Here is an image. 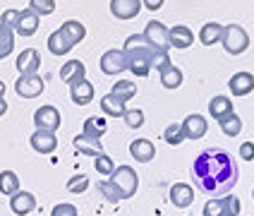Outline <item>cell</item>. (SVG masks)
<instances>
[{
	"label": "cell",
	"instance_id": "obj_1",
	"mask_svg": "<svg viewBox=\"0 0 254 216\" xmlns=\"http://www.w3.org/2000/svg\"><path fill=\"white\" fill-rule=\"evenodd\" d=\"M240 168L230 151L221 146H209L199 151L197 158L192 161V180L199 192L206 197H223L233 187L238 185Z\"/></svg>",
	"mask_w": 254,
	"mask_h": 216
},
{
	"label": "cell",
	"instance_id": "obj_2",
	"mask_svg": "<svg viewBox=\"0 0 254 216\" xmlns=\"http://www.w3.org/2000/svg\"><path fill=\"white\" fill-rule=\"evenodd\" d=\"M123 53L127 58V70L132 72L134 77H146L151 72V56L154 48L144 41V34H132L127 36Z\"/></svg>",
	"mask_w": 254,
	"mask_h": 216
},
{
	"label": "cell",
	"instance_id": "obj_3",
	"mask_svg": "<svg viewBox=\"0 0 254 216\" xmlns=\"http://www.w3.org/2000/svg\"><path fill=\"white\" fill-rule=\"evenodd\" d=\"M221 43H223L226 53H230V56H242V53L250 48V34H247L240 24H228V27H223Z\"/></svg>",
	"mask_w": 254,
	"mask_h": 216
},
{
	"label": "cell",
	"instance_id": "obj_4",
	"mask_svg": "<svg viewBox=\"0 0 254 216\" xmlns=\"http://www.w3.org/2000/svg\"><path fill=\"white\" fill-rule=\"evenodd\" d=\"M111 183L120 190L123 200H129V197H134V192L139 187V178H137V173H134L132 166H118L113 171V175H111Z\"/></svg>",
	"mask_w": 254,
	"mask_h": 216
},
{
	"label": "cell",
	"instance_id": "obj_5",
	"mask_svg": "<svg viewBox=\"0 0 254 216\" xmlns=\"http://www.w3.org/2000/svg\"><path fill=\"white\" fill-rule=\"evenodd\" d=\"M144 41L149 43L154 51H168V29L166 24H161L158 19H151L146 22V29H144Z\"/></svg>",
	"mask_w": 254,
	"mask_h": 216
},
{
	"label": "cell",
	"instance_id": "obj_6",
	"mask_svg": "<svg viewBox=\"0 0 254 216\" xmlns=\"http://www.w3.org/2000/svg\"><path fill=\"white\" fill-rule=\"evenodd\" d=\"M43 77L39 74H19V79L14 82V91L22 96V99H36L43 94Z\"/></svg>",
	"mask_w": 254,
	"mask_h": 216
},
{
	"label": "cell",
	"instance_id": "obj_7",
	"mask_svg": "<svg viewBox=\"0 0 254 216\" xmlns=\"http://www.w3.org/2000/svg\"><path fill=\"white\" fill-rule=\"evenodd\" d=\"M60 123H63V118H60V111H58L56 106H41V108H36V113H34V125H36V130L56 132V130L60 128Z\"/></svg>",
	"mask_w": 254,
	"mask_h": 216
},
{
	"label": "cell",
	"instance_id": "obj_8",
	"mask_svg": "<svg viewBox=\"0 0 254 216\" xmlns=\"http://www.w3.org/2000/svg\"><path fill=\"white\" fill-rule=\"evenodd\" d=\"M101 72L103 74H120V72L127 70V58L120 48H111L101 56Z\"/></svg>",
	"mask_w": 254,
	"mask_h": 216
},
{
	"label": "cell",
	"instance_id": "obj_9",
	"mask_svg": "<svg viewBox=\"0 0 254 216\" xmlns=\"http://www.w3.org/2000/svg\"><path fill=\"white\" fill-rule=\"evenodd\" d=\"M17 70L19 74H36L41 68V53L36 48H24L19 56H17Z\"/></svg>",
	"mask_w": 254,
	"mask_h": 216
},
{
	"label": "cell",
	"instance_id": "obj_10",
	"mask_svg": "<svg viewBox=\"0 0 254 216\" xmlns=\"http://www.w3.org/2000/svg\"><path fill=\"white\" fill-rule=\"evenodd\" d=\"M31 149L39 151V154H53L58 149V137L56 132H48V130H36L31 135Z\"/></svg>",
	"mask_w": 254,
	"mask_h": 216
},
{
	"label": "cell",
	"instance_id": "obj_11",
	"mask_svg": "<svg viewBox=\"0 0 254 216\" xmlns=\"http://www.w3.org/2000/svg\"><path fill=\"white\" fill-rule=\"evenodd\" d=\"M168 43L170 48H178V51H185L194 43V31L185 24H175L173 29H168Z\"/></svg>",
	"mask_w": 254,
	"mask_h": 216
},
{
	"label": "cell",
	"instance_id": "obj_12",
	"mask_svg": "<svg viewBox=\"0 0 254 216\" xmlns=\"http://www.w3.org/2000/svg\"><path fill=\"white\" fill-rule=\"evenodd\" d=\"M183 130H185V137L187 140H201L206 135V130H209V123H206L204 115L192 113L183 120Z\"/></svg>",
	"mask_w": 254,
	"mask_h": 216
},
{
	"label": "cell",
	"instance_id": "obj_13",
	"mask_svg": "<svg viewBox=\"0 0 254 216\" xmlns=\"http://www.w3.org/2000/svg\"><path fill=\"white\" fill-rule=\"evenodd\" d=\"M10 209H12V214H17V216L31 214V212L36 209V197H34L31 192L19 190V192H14L12 197H10Z\"/></svg>",
	"mask_w": 254,
	"mask_h": 216
},
{
	"label": "cell",
	"instance_id": "obj_14",
	"mask_svg": "<svg viewBox=\"0 0 254 216\" xmlns=\"http://www.w3.org/2000/svg\"><path fill=\"white\" fill-rule=\"evenodd\" d=\"M228 86H230V94L233 96H247V94L254 91V74L252 72H235L230 77Z\"/></svg>",
	"mask_w": 254,
	"mask_h": 216
},
{
	"label": "cell",
	"instance_id": "obj_15",
	"mask_svg": "<svg viewBox=\"0 0 254 216\" xmlns=\"http://www.w3.org/2000/svg\"><path fill=\"white\" fill-rule=\"evenodd\" d=\"M39 31V14L31 12V10H19V17H17V24H14V34L19 36H34Z\"/></svg>",
	"mask_w": 254,
	"mask_h": 216
},
{
	"label": "cell",
	"instance_id": "obj_16",
	"mask_svg": "<svg viewBox=\"0 0 254 216\" xmlns=\"http://www.w3.org/2000/svg\"><path fill=\"white\" fill-rule=\"evenodd\" d=\"M170 202H173V207H178V209H187V207L194 202V190H192V185L175 183V185L170 187Z\"/></svg>",
	"mask_w": 254,
	"mask_h": 216
},
{
	"label": "cell",
	"instance_id": "obj_17",
	"mask_svg": "<svg viewBox=\"0 0 254 216\" xmlns=\"http://www.w3.org/2000/svg\"><path fill=\"white\" fill-rule=\"evenodd\" d=\"M70 96L77 106H86V103L94 101V84L84 77V79H79V82L70 84Z\"/></svg>",
	"mask_w": 254,
	"mask_h": 216
},
{
	"label": "cell",
	"instance_id": "obj_18",
	"mask_svg": "<svg viewBox=\"0 0 254 216\" xmlns=\"http://www.w3.org/2000/svg\"><path fill=\"white\" fill-rule=\"evenodd\" d=\"M129 154H132L134 161H139V163H149V161L156 156V146L151 140H132Z\"/></svg>",
	"mask_w": 254,
	"mask_h": 216
},
{
	"label": "cell",
	"instance_id": "obj_19",
	"mask_svg": "<svg viewBox=\"0 0 254 216\" xmlns=\"http://www.w3.org/2000/svg\"><path fill=\"white\" fill-rule=\"evenodd\" d=\"M139 0H111V12L115 19H132L139 14Z\"/></svg>",
	"mask_w": 254,
	"mask_h": 216
},
{
	"label": "cell",
	"instance_id": "obj_20",
	"mask_svg": "<svg viewBox=\"0 0 254 216\" xmlns=\"http://www.w3.org/2000/svg\"><path fill=\"white\" fill-rule=\"evenodd\" d=\"M84 74H86V68L82 60H70V63H65V65L60 68V79H63L65 84H74V82L84 79Z\"/></svg>",
	"mask_w": 254,
	"mask_h": 216
},
{
	"label": "cell",
	"instance_id": "obj_21",
	"mask_svg": "<svg viewBox=\"0 0 254 216\" xmlns=\"http://www.w3.org/2000/svg\"><path fill=\"white\" fill-rule=\"evenodd\" d=\"M125 103L127 101H123L115 94H106V96H101V111L106 115H111V118H123L127 111Z\"/></svg>",
	"mask_w": 254,
	"mask_h": 216
},
{
	"label": "cell",
	"instance_id": "obj_22",
	"mask_svg": "<svg viewBox=\"0 0 254 216\" xmlns=\"http://www.w3.org/2000/svg\"><path fill=\"white\" fill-rule=\"evenodd\" d=\"M60 31H63V36L70 41V46L74 48L77 43L82 41L86 36V29L82 22H77V19H67V22H63V27H60Z\"/></svg>",
	"mask_w": 254,
	"mask_h": 216
},
{
	"label": "cell",
	"instance_id": "obj_23",
	"mask_svg": "<svg viewBox=\"0 0 254 216\" xmlns=\"http://www.w3.org/2000/svg\"><path fill=\"white\" fill-rule=\"evenodd\" d=\"M74 149L79 151V154H86V156H99L103 154V149H101V140H91V137H86V135H77L74 140Z\"/></svg>",
	"mask_w": 254,
	"mask_h": 216
},
{
	"label": "cell",
	"instance_id": "obj_24",
	"mask_svg": "<svg viewBox=\"0 0 254 216\" xmlns=\"http://www.w3.org/2000/svg\"><path fill=\"white\" fill-rule=\"evenodd\" d=\"M221 36H223V24H218V22H206L204 27L199 29V41H201V46L221 43Z\"/></svg>",
	"mask_w": 254,
	"mask_h": 216
},
{
	"label": "cell",
	"instance_id": "obj_25",
	"mask_svg": "<svg viewBox=\"0 0 254 216\" xmlns=\"http://www.w3.org/2000/svg\"><path fill=\"white\" fill-rule=\"evenodd\" d=\"M209 113H211L213 120H223L226 115L235 113V111H233V101L228 99V96H213V99L209 101Z\"/></svg>",
	"mask_w": 254,
	"mask_h": 216
},
{
	"label": "cell",
	"instance_id": "obj_26",
	"mask_svg": "<svg viewBox=\"0 0 254 216\" xmlns=\"http://www.w3.org/2000/svg\"><path fill=\"white\" fill-rule=\"evenodd\" d=\"M106 130H108V123H106L103 118H99V115H91V118H86L84 120L82 135L91 137V140H101V137L106 135Z\"/></svg>",
	"mask_w": 254,
	"mask_h": 216
},
{
	"label": "cell",
	"instance_id": "obj_27",
	"mask_svg": "<svg viewBox=\"0 0 254 216\" xmlns=\"http://www.w3.org/2000/svg\"><path fill=\"white\" fill-rule=\"evenodd\" d=\"M46 43H48V51H51L53 56H67V53L72 51L70 41L63 36V31H60V29H56V31L48 36V41Z\"/></svg>",
	"mask_w": 254,
	"mask_h": 216
},
{
	"label": "cell",
	"instance_id": "obj_28",
	"mask_svg": "<svg viewBox=\"0 0 254 216\" xmlns=\"http://www.w3.org/2000/svg\"><path fill=\"white\" fill-rule=\"evenodd\" d=\"M158 74H161V84L166 86V89H178V86L183 84V70L175 68V65H168L166 70H161Z\"/></svg>",
	"mask_w": 254,
	"mask_h": 216
},
{
	"label": "cell",
	"instance_id": "obj_29",
	"mask_svg": "<svg viewBox=\"0 0 254 216\" xmlns=\"http://www.w3.org/2000/svg\"><path fill=\"white\" fill-rule=\"evenodd\" d=\"M0 192L12 197L14 192H19V178L14 171H2L0 173Z\"/></svg>",
	"mask_w": 254,
	"mask_h": 216
},
{
	"label": "cell",
	"instance_id": "obj_30",
	"mask_svg": "<svg viewBox=\"0 0 254 216\" xmlns=\"http://www.w3.org/2000/svg\"><path fill=\"white\" fill-rule=\"evenodd\" d=\"M218 125H221V130H223V135L226 137H238L242 132V120L238 113H230L226 115L223 120H218Z\"/></svg>",
	"mask_w": 254,
	"mask_h": 216
},
{
	"label": "cell",
	"instance_id": "obj_31",
	"mask_svg": "<svg viewBox=\"0 0 254 216\" xmlns=\"http://www.w3.org/2000/svg\"><path fill=\"white\" fill-rule=\"evenodd\" d=\"M12 48H14V29L0 24V60H5L10 56Z\"/></svg>",
	"mask_w": 254,
	"mask_h": 216
},
{
	"label": "cell",
	"instance_id": "obj_32",
	"mask_svg": "<svg viewBox=\"0 0 254 216\" xmlns=\"http://www.w3.org/2000/svg\"><path fill=\"white\" fill-rule=\"evenodd\" d=\"M111 94L120 96L123 101H129V99H134V94H137V84H134V82H129V79H120V82H113V89H111Z\"/></svg>",
	"mask_w": 254,
	"mask_h": 216
},
{
	"label": "cell",
	"instance_id": "obj_33",
	"mask_svg": "<svg viewBox=\"0 0 254 216\" xmlns=\"http://www.w3.org/2000/svg\"><path fill=\"white\" fill-rule=\"evenodd\" d=\"M163 140L170 144V146H178V144H183L187 137H185V130H183V123L178 125V123H170L166 132H163Z\"/></svg>",
	"mask_w": 254,
	"mask_h": 216
},
{
	"label": "cell",
	"instance_id": "obj_34",
	"mask_svg": "<svg viewBox=\"0 0 254 216\" xmlns=\"http://www.w3.org/2000/svg\"><path fill=\"white\" fill-rule=\"evenodd\" d=\"M94 168H96V173L106 175V178H111L113 171H115V163H113V158L103 151V154H99V156H94Z\"/></svg>",
	"mask_w": 254,
	"mask_h": 216
},
{
	"label": "cell",
	"instance_id": "obj_35",
	"mask_svg": "<svg viewBox=\"0 0 254 216\" xmlns=\"http://www.w3.org/2000/svg\"><path fill=\"white\" fill-rule=\"evenodd\" d=\"M201 216H228L226 214V200H223V197H211V200L204 204Z\"/></svg>",
	"mask_w": 254,
	"mask_h": 216
},
{
	"label": "cell",
	"instance_id": "obj_36",
	"mask_svg": "<svg viewBox=\"0 0 254 216\" xmlns=\"http://www.w3.org/2000/svg\"><path fill=\"white\" fill-rule=\"evenodd\" d=\"M29 10L39 17H48L56 12V0H29Z\"/></svg>",
	"mask_w": 254,
	"mask_h": 216
},
{
	"label": "cell",
	"instance_id": "obj_37",
	"mask_svg": "<svg viewBox=\"0 0 254 216\" xmlns=\"http://www.w3.org/2000/svg\"><path fill=\"white\" fill-rule=\"evenodd\" d=\"M99 192L106 197V200L111 202V204H115V202H120L123 200V195H120V190L111 183V180H101L99 183Z\"/></svg>",
	"mask_w": 254,
	"mask_h": 216
},
{
	"label": "cell",
	"instance_id": "obj_38",
	"mask_svg": "<svg viewBox=\"0 0 254 216\" xmlns=\"http://www.w3.org/2000/svg\"><path fill=\"white\" fill-rule=\"evenodd\" d=\"M123 120H125L127 128L137 130V128H141V125H144V113H141L139 108H127L125 115H123Z\"/></svg>",
	"mask_w": 254,
	"mask_h": 216
},
{
	"label": "cell",
	"instance_id": "obj_39",
	"mask_svg": "<svg viewBox=\"0 0 254 216\" xmlns=\"http://www.w3.org/2000/svg\"><path fill=\"white\" fill-rule=\"evenodd\" d=\"M86 187H89V178H86L84 173H82V175H74V178H70V180H67V190H70V192H74V195H82Z\"/></svg>",
	"mask_w": 254,
	"mask_h": 216
},
{
	"label": "cell",
	"instance_id": "obj_40",
	"mask_svg": "<svg viewBox=\"0 0 254 216\" xmlns=\"http://www.w3.org/2000/svg\"><path fill=\"white\" fill-rule=\"evenodd\" d=\"M170 65V58H168V51H154V56H151V70H166Z\"/></svg>",
	"mask_w": 254,
	"mask_h": 216
},
{
	"label": "cell",
	"instance_id": "obj_41",
	"mask_svg": "<svg viewBox=\"0 0 254 216\" xmlns=\"http://www.w3.org/2000/svg\"><path fill=\"white\" fill-rule=\"evenodd\" d=\"M51 216H79V212H77V207H74V204L63 202V204H56V207H53Z\"/></svg>",
	"mask_w": 254,
	"mask_h": 216
},
{
	"label": "cell",
	"instance_id": "obj_42",
	"mask_svg": "<svg viewBox=\"0 0 254 216\" xmlns=\"http://www.w3.org/2000/svg\"><path fill=\"white\" fill-rule=\"evenodd\" d=\"M17 17H19V10H5V12L0 14V24L14 29V24H17Z\"/></svg>",
	"mask_w": 254,
	"mask_h": 216
},
{
	"label": "cell",
	"instance_id": "obj_43",
	"mask_svg": "<svg viewBox=\"0 0 254 216\" xmlns=\"http://www.w3.org/2000/svg\"><path fill=\"white\" fill-rule=\"evenodd\" d=\"M223 200H226V214L228 216H238L240 214V200H238V197H233V195H230V197H223Z\"/></svg>",
	"mask_w": 254,
	"mask_h": 216
},
{
	"label": "cell",
	"instance_id": "obj_44",
	"mask_svg": "<svg viewBox=\"0 0 254 216\" xmlns=\"http://www.w3.org/2000/svg\"><path fill=\"white\" fill-rule=\"evenodd\" d=\"M240 158L254 161V142H242L240 144Z\"/></svg>",
	"mask_w": 254,
	"mask_h": 216
},
{
	"label": "cell",
	"instance_id": "obj_45",
	"mask_svg": "<svg viewBox=\"0 0 254 216\" xmlns=\"http://www.w3.org/2000/svg\"><path fill=\"white\" fill-rule=\"evenodd\" d=\"M163 2H166V0H141V5H144L146 10H151V12L161 10V7H163Z\"/></svg>",
	"mask_w": 254,
	"mask_h": 216
},
{
	"label": "cell",
	"instance_id": "obj_46",
	"mask_svg": "<svg viewBox=\"0 0 254 216\" xmlns=\"http://www.w3.org/2000/svg\"><path fill=\"white\" fill-rule=\"evenodd\" d=\"M5 113H7V101L0 99V115H5Z\"/></svg>",
	"mask_w": 254,
	"mask_h": 216
},
{
	"label": "cell",
	"instance_id": "obj_47",
	"mask_svg": "<svg viewBox=\"0 0 254 216\" xmlns=\"http://www.w3.org/2000/svg\"><path fill=\"white\" fill-rule=\"evenodd\" d=\"M0 99H5V82L0 79Z\"/></svg>",
	"mask_w": 254,
	"mask_h": 216
},
{
	"label": "cell",
	"instance_id": "obj_48",
	"mask_svg": "<svg viewBox=\"0 0 254 216\" xmlns=\"http://www.w3.org/2000/svg\"><path fill=\"white\" fill-rule=\"evenodd\" d=\"M252 197H254V190H252Z\"/></svg>",
	"mask_w": 254,
	"mask_h": 216
}]
</instances>
